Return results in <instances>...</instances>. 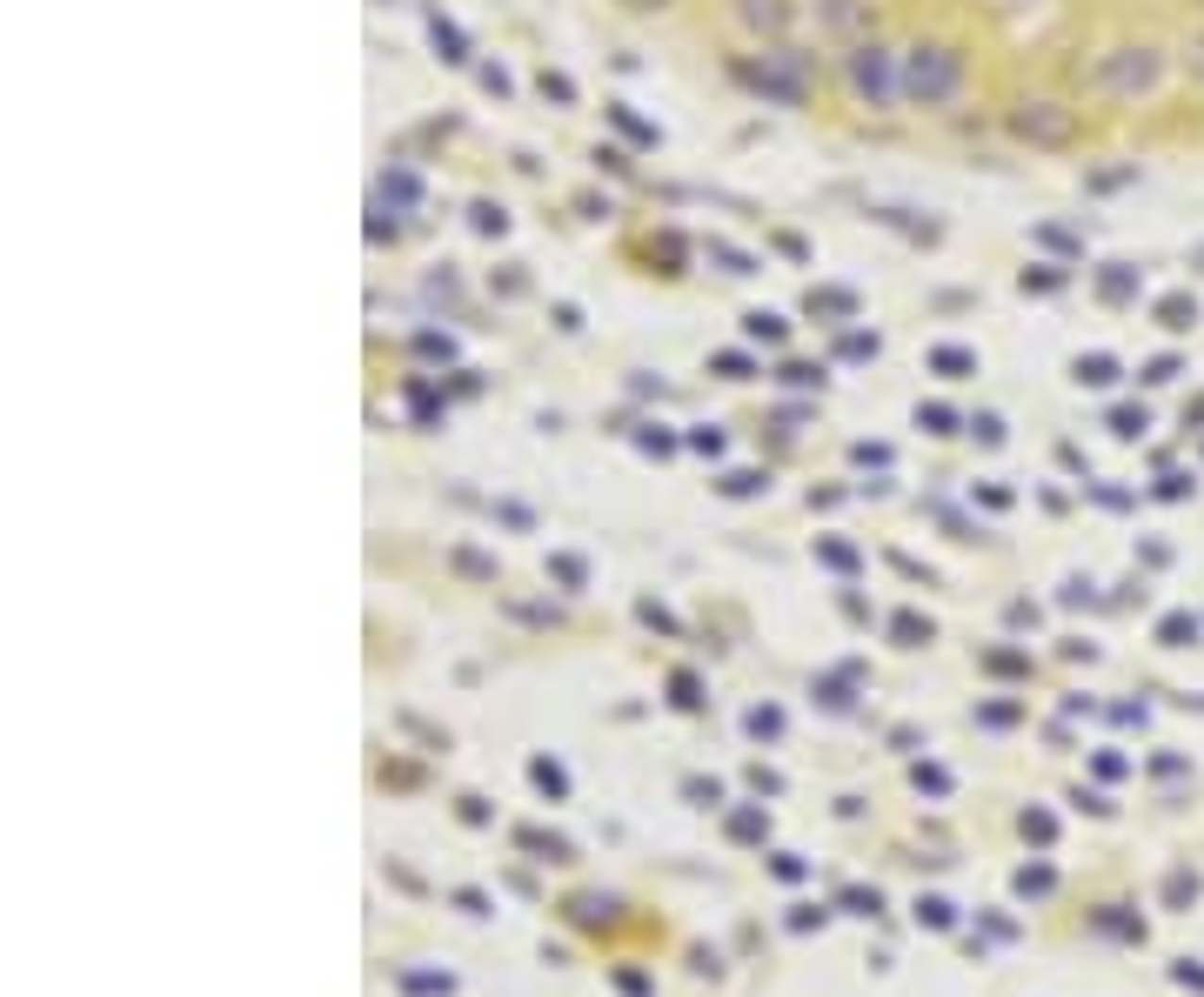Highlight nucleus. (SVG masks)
Segmentation results:
<instances>
[{
  "instance_id": "4",
  "label": "nucleus",
  "mask_w": 1204,
  "mask_h": 997,
  "mask_svg": "<svg viewBox=\"0 0 1204 997\" xmlns=\"http://www.w3.org/2000/svg\"><path fill=\"white\" fill-rule=\"evenodd\" d=\"M850 88H857V101L890 108V94H903V67H896V54H890V47H877V41H863V47L850 54Z\"/></svg>"
},
{
  "instance_id": "11",
  "label": "nucleus",
  "mask_w": 1204,
  "mask_h": 997,
  "mask_svg": "<svg viewBox=\"0 0 1204 997\" xmlns=\"http://www.w3.org/2000/svg\"><path fill=\"white\" fill-rule=\"evenodd\" d=\"M749 335H757V342H777L783 322H777V315H749Z\"/></svg>"
},
{
  "instance_id": "7",
  "label": "nucleus",
  "mask_w": 1204,
  "mask_h": 997,
  "mask_svg": "<svg viewBox=\"0 0 1204 997\" xmlns=\"http://www.w3.org/2000/svg\"><path fill=\"white\" fill-rule=\"evenodd\" d=\"M816 21L830 27V34H850V27L870 21V0H816Z\"/></svg>"
},
{
  "instance_id": "1",
  "label": "nucleus",
  "mask_w": 1204,
  "mask_h": 997,
  "mask_svg": "<svg viewBox=\"0 0 1204 997\" xmlns=\"http://www.w3.org/2000/svg\"><path fill=\"white\" fill-rule=\"evenodd\" d=\"M1164 74H1171L1164 47L1138 41V47H1111V54H1097V60L1084 67V88H1091V94H1104V101H1138V94H1158V88H1164Z\"/></svg>"
},
{
  "instance_id": "5",
  "label": "nucleus",
  "mask_w": 1204,
  "mask_h": 997,
  "mask_svg": "<svg viewBox=\"0 0 1204 997\" xmlns=\"http://www.w3.org/2000/svg\"><path fill=\"white\" fill-rule=\"evenodd\" d=\"M1011 127H1017L1024 141H1037V147H1064L1071 127H1078V114H1071L1064 101H1024V108L1011 114Z\"/></svg>"
},
{
  "instance_id": "12",
  "label": "nucleus",
  "mask_w": 1204,
  "mask_h": 997,
  "mask_svg": "<svg viewBox=\"0 0 1204 997\" xmlns=\"http://www.w3.org/2000/svg\"><path fill=\"white\" fill-rule=\"evenodd\" d=\"M1184 315H1197L1191 301H1164V329H1184Z\"/></svg>"
},
{
  "instance_id": "2",
  "label": "nucleus",
  "mask_w": 1204,
  "mask_h": 997,
  "mask_svg": "<svg viewBox=\"0 0 1204 997\" xmlns=\"http://www.w3.org/2000/svg\"><path fill=\"white\" fill-rule=\"evenodd\" d=\"M963 81V54L944 47V41H917L911 54H903V94H911L917 108H944Z\"/></svg>"
},
{
  "instance_id": "6",
  "label": "nucleus",
  "mask_w": 1204,
  "mask_h": 997,
  "mask_svg": "<svg viewBox=\"0 0 1204 997\" xmlns=\"http://www.w3.org/2000/svg\"><path fill=\"white\" fill-rule=\"evenodd\" d=\"M736 21H743L749 34L783 41V34H790V21H796V8H790V0H736Z\"/></svg>"
},
{
  "instance_id": "10",
  "label": "nucleus",
  "mask_w": 1204,
  "mask_h": 997,
  "mask_svg": "<svg viewBox=\"0 0 1204 997\" xmlns=\"http://www.w3.org/2000/svg\"><path fill=\"white\" fill-rule=\"evenodd\" d=\"M1078 381H1111V355H1091V362H1078Z\"/></svg>"
},
{
  "instance_id": "3",
  "label": "nucleus",
  "mask_w": 1204,
  "mask_h": 997,
  "mask_svg": "<svg viewBox=\"0 0 1204 997\" xmlns=\"http://www.w3.org/2000/svg\"><path fill=\"white\" fill-rule=\"evenodd\" d=\"M743 81H749V88H763L770 101H803V88H810V54H796V47H770L763 60H749V67H743Z\"/></svg>"
},
{
  "instance_id": "9",
  "label": "nucleus",
  "mask_w": 1204,
  "mask_h": 997,
  "mask_svg": "<svg viewBox=\"0 0 1204 997\" xmlns=\"http://www.w3.org/2000/svg\"><path fill=\"white\" fill-rule=\"evenodd\" d=\"M930 362H937V368H944V375H963V368H977V362H970V355H963V348H937V355H930Z\"/></svg>"
},
{
  "instance_id": "8",
  "label": "nucleus",
  "mask_w": 1204,
  "mask_h": 997,
  "mask_svg": "<svg viewBox=\"0 0 1204 997\" xmlns=\"http://www.w3.org/2000/svg\"><path fill=\"white\" fill-rule=\"evenodd\" d=\"M1178 67H1184V74H1191V81H1197V88H1204V21H1197V27H1191V34H1184V54H1178Z\"/></svg>"
}]
</instances>
